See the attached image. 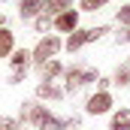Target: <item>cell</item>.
I'll return each instance as SVG.
<instances>
[{
  "label": "cell",
  "instance_id": "obj_1",
  "mask_svg": "<svg viewBox=\"0 0 130 130\" xmlns=\"http://www.w3.org/2000/svg\"><path fill=\"white\" fill-rule=\"evenodd\" d=\"M100 76L94 67H70V70H64V91L67 94H76L79 88H85V85H94Z\"/></svg>",
  "mask_w": 130,
  "mask_h": 130
},
{
  "label": "cell",
  "instance_id": "obj_2",
  "mask_svg": "<svg viewBox=\"0 0 130 130\" xmlns=\"http://www.w3.org/2000/svg\"><path fill=\"white\" fill-rule=\"evenodd\" d=\"M64 48V39L58 36V33H45L36 45L30 48V55H33V67H39L42 61H48V58H58V52Z\"/></svg>",
  "mask_w": 130,
  "mask_h": 130
},
{
  "label": "cell",
  "instance_id": "obj_3",
  "mask_svg": "<svg viewBox=\"0 0 130 130\" xmlns=\"http://www.w3.org/2000/svg\"><path fill=\"white\" fill-rule=\"evenodd\" d=\"M103 33H109V27H106V24H100V27H76V30L67 36L64 48H67V52H79L82 45H88V42L100 39Z\"/></svg>",
  "mask_w": 130,
  "mask_h": 130
},
{
  "label": "cell",
  "instance_id": "obj_4",
  "mask_svg": "<svg viewBox=\"0 0 130 130\" xmlns=\"http://www.w3.org/2000/svg\"><path fill=\"white\" fill-rule=\"evenodd\" d=\"M112 103H115V100H112L109 91H97V94H91V97H88L85 112H88V115H106V112L112 109Z\"/></svg>",
  "mask_w": 130,
  "mask_h": 130
},
{
  "label": "cell",
  "instance_id": "obj_5",
  "mask_svg": "<svg viewBox=\"0 0 130 130\" xmlns=\"http://www.w3.org/2000/svg\"><path fill=\"white\" fill-rule=\"evenodd\" d=\"M52 27L61 33H73L76 27H79V12L70 6V9H64V12H58L55 18H52Z\"/></svg>",
  "mask_w": 130,
  "mask_h": 130
},
{
  "label": "cell",
  "instance_id": "obj_6",
  "mask_svg": "<svg viewBox=\"0 0 130 130\" xmlns=\"http://www.w3.org/2000/svg\"><path fill=\"white\" fill-rule=\"evenodd\" d=\"M67 97V91L64 88H58L55 82H45V79H39V85H36V100H64Z\"/></svg>",
  "mask_w": 130,
  "mask_h": 130
},
{
  "label": "cell",
  "instance_id": "obj_7",
  "mask_svg": "<svg viewBox=\"0 0 130 130\" xmlns=\"http://www.w3.org/2000/svg\"><path fill=\"white\" fill-rule=\"evenodd\" d=\"M36 73H39V79H45V82H52V79H58V76H64V64H61L58 58H48V61H42V64L36 67Z\"/></svg>",
  "mask_w": 130,
  "mask_h": 130
},
{
  "label": "cell",
  "instance_id": "obj_8",
  "mask_svg": "<svg viewBox=\"0 0 130 130\" xmlns=\"http://www.w3.org/2000/svg\"><path fill=\"white\" fill-rule=\"evenodd\" d=\"M42 3L45 0H18V18L21 21H33L42 12Z\"/></svg>",
  "mask_w": 130,
  "mask_h": 130
},
{
  "label": "cell",
  "instance_id": "obj_9",
  "mask_svg": "<svg viewBox=\"0 0 130 130\" xmlns=\"http://www.w3.org/2000/svg\"><path fill=\"white\" fill-rule=\"evenodd\" d=\"M12 48H15V33L9 30V24H6V27H0V61L9 58Z\"/></svg>",
  "mask_w": 130,
  "mask_h": 130
},
{
  "label": "cell",
  "instance_id": "obj_10",
  "mask_svg": "<svg viewBox=\"0 0 130 130\" xmlns=\"http://www.w3.org/2000/svg\"><path fill=\"white\" fill-rule=\"evenodd\" d=\"M109 130H130V109H118L112 112V121H109Z\"/></svg>",
  "mask_w": 130,
  "mask_h": 130
},
{
  "label": "cell",
  "instance_id": "obj_11",
  "mask_svg": "<svg viewBox=\"0 0 130 130\" xmlns=\"http://www.w3.org/2000/svg\"><path fill=\"white\" fill-rule=\"evenodd\" d=\"M9 64H12V67H30V64H33L30 48H12V55H9Z\"/></svg>",
  "mask_w": 130,
  "mask_h": 130
},
{
  "label": "cell",
  "instance_id": "obj_12",
  "mask_svg": "<svg viewBox=\"0 0 130 130\" xmlns=\"http://www.w3.org/2000/svg\"><path fill=\"white\" fill-rule=\"evenodd\" d=\"M64 124H67V118H58L55 112H48V115H45L33 130H64Z\"/></svg>",
  "mask_w": 130,
  "mask_h": 130
},
{
  "label": "cell",
  "instance_id": "obj_13",
  "mask_svg": "<svg viewBox=\"0 0 130 130\" xmlns=\"http://www.w3.org/2000/svg\"><path fill=\"white\" fill-rule=\"evenodd\" d=\"M70 6H73V0H45V3H42V12H48V15L55 18L58 12H64Z\"/></svg>",
  "mask_w": 130,
  "mask_h": 130
},
{
  "label": "cell",
  "instance_id": "obj_14",
  "mask_svg": "<svg viewBox=\"0 0 130 130\" xmlns=\"http://www.w3.org/2000/svg\"><path fill=\"white\" fill-rule=\"evenodd\" d=\"M112 82L118 85V88H127L130 85V64H121L115 73H112Z\"/></svg>",
  "mask_w": 130,
  "mask_h": 130
},
{
  "label": "cell",
  "instance_id": "obj_15",
  "mask_svg": "<svg viewBox=\"0 0 130 130\" xmlns=\"http://www.w3.org/2000/svg\"><path fill=\"white\" fill-rule=\"evenodd\" d=\"M33 27H36V33H48L52 30V15H48V12H39V15L33 18Z\"/></svg>",
  "mask_w": 130,
  "mask_h": 130
},
{
  "label": "cell",
  "instance_id": "obj_16",
  "mask_svg": "<svg viewBox=\"0 0 130 130\" xmlns=\"http://www.w3.org/2000/svg\"><path fill=\"white\" fill-rule=\"evenodd\" d=\"M27 70H30V67H12V73H9L6 85H21V82L27 79Z\"/></svg>",
  "mask_w": 130,
  "mask_h": 130
},
{
  "label": "cell",
  "instance_id": "obj_17",
  "mask_svg": "<svg viewBox=\"0 0 130 130\" xmlns=\"http://www.w3.org/2000/svg\"><path fill=\"white\" fill-rule=\"evenodd\" d=\"M109 0H79V6H82V12H97V9H103Z\"/></svg>",
  "mask_w": 130,
  "mask_h": 130
},
{
  "label": "cell",
  "instance_id": "obj_18",
  "mask_svg": "<svg viewBox=\"0 0 130 130\" xmlns=\"http://www.w3.org/2000/svg\"><path fill=\"white\" fill-rule=\"evenodd\" d=\"M0 130H24L18 124V118H12V115H0Z\"/></svg>",
  "mask_w": 130,
  "mask_h": 130
},
{
  "label": "cell",
  "instance_id": "obj_19",
  "mask_svg": "<svg viewBox=\"0 0 130 130\" xmlns=\"http://www.w3.org/2000/svg\"><path fill=\"white\" fill-rule=\"evenodd\" d=\"M115 21H118L121 27H127V24H130V3H124V6L115 12Z\"/></svg>",
  "mask_w": 130,
  "mask_h": 130
},
{
  "label": "cell",
  "instance_id": "obj_20",
  "mask_svg": "<svg viewBox=\"0 0 130 130\" xmlns=\"http://www.w3.org/2000/svg\"><path fill=\"white\" fill-rule=\"evenodd\" d=\"M64 130H82V121H79V118H67Z\"/></svg>",
  "mask_w": 130,
  "mask_h": 130
},
{
  "label": "cell",
  "instance_id": "obj_21",
  "mask_svg": "<svg viewBox=\"0 0 130 130\" xmlns=\"http://www.w3.org/2000/svg\"><path fill=\"white\" fill-rule=\"evenodd\" d=\"M115 42H118V45H121V42H130V24H127L121 33H118V36H115Z\"/></svg>",
  "mask_w": 130,
  "mask_h": 130
},
{
  "label": "cell",
  "instance_id": "obj_22",
  "mask_svg": "<svg viewBox=\"0 0 130 130\" xmlns=\"http://www.w3.org/2000/svg\"><path fill=\"white\" fill-rule=\"evenodd\" d=\"M0 27H6V15L3 12H0Z\"/></svg>",
  "mask_w": 130,
  "mask_h": 130
},
{
  "label": "cell",
  "instance_id": "obj_23",
  "mask_svg": "<svg viewBox=\"0 0 130 130\" xmlns=\"http://www.w3.org/2000/svg\"><path fill=\"white\" fill-rule=\"evenodd\" d=\"M0 3H3V0H0Z\"/></svg>",
  "mask_w": 130,
  "mask_h": 130
}]
</instances>
